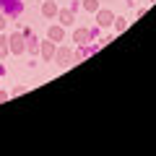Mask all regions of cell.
<instances>
[{
	"instance_id": "6da1fadb",
	"label": "cell",
	"mask_w": 156,
	"mask_h": 156,
	"mask_svg": "<svg viewBox=\"0 0 156 156\" xmlns=\"http://www.w3.org/2000/svg\"><path fill=\"white\" fill-rule=\"evenodd\" d=\"M21 11H23L21 0H0V13H5L8 18H16Z\"/></svg>"
},
{
	"instance_id": "7a4b0ae2",
	"label": "cell",
	"mask_w": 156,
	"mask_h": 156,
	"mask_svg": "<svg viewBox=\"0 0 156 156\" xmlns=\"http://www.w3.org/2000/svg\"><path fill=\"white\" fill-rule=\"evenodd\" d=\"M8 47H11V55H23L26 52V34H11Z\"/></svg>"
},
{
	"instance_id": "3957f363",
	"label": "cell",
	"mask_w": 156,
	"mask_h": 156,
	"mask_svg": "<svg viewBox=\"0 0 156 156\" xmlns=\"http://www.w3.org/2000/svg\"><path fill=\"white\" fill-rule=\"evenodd\" d=\"M52 60H55L60 68L73 65V50H70V47H57V50H55V57H52Z\"/></svg>"
},
{
	"instance_id": "277c9868",
	"label": "cell",
	"mask_w": 156,
	"mask_h": 156,
	"mask_svg": "<svg viewBox=\"0 0 156 156\" xmlns=\"http://www.w3.org/2000/svg\"><path fill=\"white\" fill-rule=\"evenodd\" d=\"M96 23H99L101 29H107V26H112V23H115V13L112 11H96Z\"/></svg>"
},
{
	"instance_id": "5b68a950",
	"label": "cell",
	"mask_w": 156,
	"mask_h": 156,
	"mask_svg": "<svg viewBox=\"0 0 156 156\" xmlns=\"http://www.w3.org/2000/svg\"><path fill=\"white\" fill-rule=\"evenodd\" d=\"M91 39H94V34H91L89 29H76V31H73V42H76V44H89Z\"/></svg>"
},
{
	"instance_id": "8992f818",
	"label": "cell",
	"mask_w": 156,
	"mask_h": 156,
	"mask_svg": "<svg viewBox=\"0 0 156 156\" xmlns=\"http://www.w3.org/2000/svg\"><path fill=\"white\" fill-rule=\"evenodd\" d=\"M55 42H52V39H47V42H39V52H42V57H44V60H52V57H55Z\"/></svg>"
},
{
	"instance_id": "52a82bcc",
	"label": "cell",
	"mask_w": 156,
	"mask_h": 156,
	"mask_svg": "<svg viewBox=\"0 0 156 156\" xmlns=\"http://www.w3.org/2000/svg\"><path fill=\"white\" fill-rule=\"evenodd\" d=\"M62 37H65V26H60V23H52L47 29V39H52V42H62Z\"/></svg>"
},
{
	"instance_id": "ba28073f",
	"label": "cell",
	"mask_w": 156,
	"mask_h": 156,
	"mask_svg": "<svg viewBox=\"0 0 156 156\" xmlns=\"http://www.w3.org/2000/svg\"><path fill=\"white\" fill-rule=\"evenodd\" d=\"M57 21H60V26H73V21H76V13L70 11V8H65V11H57Z\"/></svg>"
},
{
	"instance_id": "9c48e42d",
	"label": "cell",
	"mask_w": 156,
	"mask_h": 156,
	"mask_svg": "<svg viewBox=\"0 0 156 156\" xmlns=\"http://www.w3.org/2000/svg\"><path fill=\"white\" fill-rule=\"evenodd\" d=\"M57 11H60V8H57L55 0H44V3H42V16H44V18H55Z\"/></svg>"
},
{
	"instance_id": "30bf717a",
	"label": "cell",
	"mask_w": 156,
	"mask_h": 156,
	"mask_svg": "<svg viewBox=\"0 0 156 156\" xmlns=\"http://www.w3.org/2000/svg\"><path fill=\"white\" fill-rule=\"evenodd\" d=\"M26 52H31V55L39 52V39L34 34H29V31H26Z\"/></svg>"
},
{
	"instance_id": "8fae6325",
	"label": "cell",
	"mask_w": 156,
	"mask_h": 156,
	"mask_svg": "<svg viewBox=\"0 0 156 156\" xmlns=\"http://www.w3.org/2000/svg\"><path fill=\"white\" fill-rule=\"evenodd\" d=\"M11 55V47H8V37H0V57Z\"/></svg>"
},
{
	"instance_id": "7c38bea8",
	"label": "cell",
	"mask_w": 156,
	"mask_h": 156,
	"mask_svg": "<svg viewBox=\"0 0 156 156\" xmlns=\"http://www.w3.org/2000/svg\"><path fill=\"white\" fill-rule=\"evenodd\" d=\"M83 8L89 13H96V11H99V0H83Z\"/></svg>"
},
{
	"instance_id": "4fadbf2b",
	"label": "cell",
	"mask_w": 156,
	"mask_h": 156,
	"mask_svg": "<svg viewBox=\"0 0 156 156\" xmlns=\"http://www.w3.org/2000/svg\"><path fill=\"white\" fill-rule=\"evenodd\" d=\"M115 29L117 31H125L128 29V18H115Z\"/></svg>"
},
{
	"instance_id": "5bb4252c",
	"label": "cell",
	"mask_w": 156,
	"mask_h": 156,
	"mask_svg": "<svg viewBox=\"0 0 156 156\" xmlns=\"http://www.w3.org/2000/svg\"><path fill=\"white\" fill-rule=\"evenodd\" d=\"M5 21H8V16H5V13H0V31L5 29Z\"/></svg>"
},
{
	"instance_id": "9a60e30c",
	"label": "cell",
	"mask_w": 156,
	"mask_h": 156,
	"mask_svg": "<svg viewBox=\"0 0 156 156\" xmlns=\"http://www.w3.org/2000/svg\"><path fill=\"white\" fill-rule=\"evenodd\" d=\"M8 99V94H5V91H0V101H5Z\"/></svg>"
},
{
	"instance_id": "2e32d148",
	"label": "cell",
	"mask_w": 156,
	"mask_h": 156,
	"mask_svg": "<svg viewBox=\"0 0 156 156\" xmlns=\"http://www.w3.org/2000/svg\"><path fill=\"white\" fill-rule=\"evenodd\" d=\"M151 3H156V0H151Z\"/></svg>"
}]
</instances>
